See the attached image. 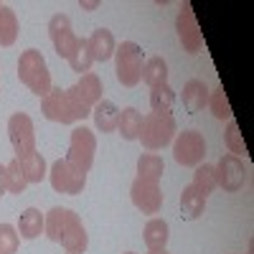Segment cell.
<instances>
[{
    "label": "cell",
    "mask_w": 254,
    "mask_h": 254,
    "mask_svg": "<svg viewBox=\"0 0 254 254\" xmlns=\"http://www.w3.org/2000/svg\"><path fill=\"white\" fill-rule=\"evenodd\" d=\"M147 254H168V252H165V249H158V252H155V249H150Z\"/></svg>",
    "instance_id": "obj_35"
},
{
    "label": "cell",
    "mask_w": 254,
    "mask_h": 254,
    "mask_svg": "<svg viewBox=\"0 0 254 254\" xmlns=\"http://www.w3.org/2000/svg\"><path fill=\"white\" fill-rule=\"evenodd\" d=\"M165 173V165H163V158L155 155V153H142L137 158V178L142 181H153L158 183Z\"/></svg>",
    "instance_id": "obj_20"
},
{
    "label": "cell",
    "mask_w": 254,
    "mask_h": 254,
    "mask_svg": "<svg viewBox=\"0 0 254 254\" xmlns=\"http://www.w3.org/2000/svg\"><path fill=\"white\" fill-rule=\"evenodd\" d=\"M18 79L26 84V87L38 94L44 99L49 92H51V71H49V64L44 59L38 49H28L20 54L18 59Z\"/></svg>",
    "instance_id": "obj_2"
},
{
    "label": "cell",
    "mask_w": 254,
    "mask_h": 254,
    "mask_svg": "<svg viewBox=\"0 0 254 254\" xmlns=\"http://www.w3.org/2000/svg\"><path fill=\"white\" fill-rule=\"evenodd\" d=\"M44 224H46V216L41 214L38 208H26L18 219V237L36 239V237H41V231H44Z\"/></svg>",
    "instance_id": "obj_19"
},
{
    "label": "cell",
    "mask_w": 254,
    "mask_h": 254,
    "mask_svg": "<svg viewBox=\"0 0 254 254\" xmlns=\"http://www.w3.org/2000/svg\"><path fill=\"white\" fill-rule=\"evenodd\" d=\"M92 115H94V125L99 132H115L117 130V122H120V110L117 104L110 102V99H102L92 107Z\"/></svg>",
    "instance_id": "obj_16"
},
{
    "label": "cell",
    "mask_w": 254,
    "mask_h": 254,
    "mask_svg": "<svg viewBox=\"0 0 254 254\" xmlns=\"http://www.w3.org/2000/svg\"><path fill=\"white\" fill-rule=\"evenodd\" d=\"M5 190H8L5 188V165H0V196H3Z\"/></svg>",
    "instance_id": "obj_34"
},
{
    "label": "cell",
    "mask_w": 254,
    "mask_h": 254,
    "mask_svg": "<svg viewBox=\"0 0 254 254\" xmlns=\"http://www.w3.org/2000/svg\"><path fill=\"white\" fill-rule=\"evenodd\" d=\"M66 97H69L71 107H74V112H76V120H87V117L92 115V107H89V104L84 102L81 97H79V92H76L74 87H69V89H66Z\"/></svg>",
    "instance_id": "obj_33"
},
{
    "label": "cell",
    "mask_w": 254,
    "mask_h": 254,
    "mask_svg": "<svg viewBox=\"0 0 254 254\" xmlns=\"http://www.w3.org/2000/svg\"><path fill=\"white\" fill-rule=\"evenodd\" d=\"M208 87H206V81L201 79H188L186 81V87H183V107L186 112L190 115H196L201 112L203 107H208Z\"/></svg>",
    "instance_id": "obj_14"
},
{
    "label": "cell",
    "mask_w": 254,
    "mask_h": 254,
    "mask_svg": "<svg viewBox=\"0 0 254 254\" xmlns=\"http://www.w3.org/2000/svg\"><path fill=\"white\" fill-rule=\"evenodd\" d=\"M69 66H71V71H84V74H89V69H92V64H94V59H92V51H89V44H87V38H76V46H74V51L69 54Z\"/></svg>",
    "instance_id": "obj_25"
},
{
    "label": "cell",
    "mask_w": 254,
    "mask_h": 254,
    "mask_svg": "<svg viewBox=\"0 0 254 254\" xmlns=\"http://www.w3.org/2000/svg\"><path fill=\"white\" fill-rule=\"evenodd\" d=\"M226 147H229V155H247V145H244V137L239 132V125L234 120H229L226 125Z\"/></svg>",
    "instance_id": "obj_30"
},
{
    "label": "cell",
    "mask_w": 254,
    "mask_h": 254,
    "mask_svg": "<svg viewBox=\"0 0 254 254\" xmlns=\"http://www.w3.org/2000/svg\"><path fill=\"white\" fill-rule=\"evenodd\" d=\"M214 171H216V186L224 188L226 193H237L244 186V163L237 155H221Z\"/></svg>",
    "instance_id": "obj_10"
},
{
    "label": "cell",
    "mask_w": 254,
    "mask_h": 254,
    "mask_svg": "<svg viewBox=\"0 0 254 254\" xmlns=\"http://www.w3.org/2000/svg\"><path fill=\"white\" fill-rule=\"evenodd\" d=\"M142 81L147 87H160V84H168V64L163 56H153L142 64Z\"/></svg>",
    "instance_id": "obj_21"
},
{
    "label": "cell",
    "mask_w": 254,
    "mask_h": 254,
    "mask_svg": "<svg viewBox=\"0 0 254 254\" xmlns=\"http://www.w3.org/2000/svg\"><path fill=\"white\" fill-rule=\"evenodd\" d=\"M125 254H135V252H125Z\"/></svg>",
    "instance_id": "obj_36"
},
{
    "label": "cell",
    "mask_w": 254,
    "mask_h": 254,
    "mask_svg": "<svg viewBox=\"0 0 254 254\" xmlns=\"http://www.w3.org/2000/svg\"><path fill=\"white\" fill-rule=\"evenodd\" d=\"M142 239L147 244V249H165L168 247V239H171V226L163 219H150L145 224V231H142Z\"/></svg>",
    "instance_id": "obj_18"
},
{
    "label": "cell",
    "mask_w": 254,
    "mask_h": 254,
    "mask_svg": "<svg viewBox=\"0 0 254 254\" xmlns=\"http://www.w3.org/2000/svg\"><path fill=\"white\" fill-rule=\"evenodd\" d=\"M94 153H97V137L89 127H74L71 130V140H69V153L66 160L71 168L81 173H89L94 165Z\"/></svg>",
    "instance_id": "obj_4"
},
{
    "label": "cell",
    "mask_w": 254,
    "mask_h": 254,
    "mask_svg": "<svg viewBox=\"0 0 254 254\" xmlns=\"http://www.w3.org/2000/svg\"><path fill=\"white\" fill-rule=\"evenodd\" d=\"M49 178H51V186L56 193H66V196L81 193L84 186H87V173L71 168L66 160H56L49 171Z\"/></svg>",
    "instance_id": "obj_8"
},
{
    "label": "cell",
    "mask_w": 254,
    "mask_h": 254,
    "mask_svg": "<svg viewBox=\"0 0 254 254\" xmlns=\"http://www.w3.org/2000/svg\"><path fill=\"white\" fill-rule=\"evenodd\" d=\"M130 198L142 214H158L163 206L160 186L153 181H142V178H135V183L130 186Z\"/></svg>",
    "instance_id": "obj_12"
},
{
    "label": "cell",
    "mask_w": 254,
    "mask_h": 254,
    "mask_svg": "<svg viewBox=\"0 0 254 254\" xmlns=\"http://www.w3.org/2000/svg\"><path fill=\"white\" fill-rule=\"evenodd\" d=\"M115 64H117V79L122 87H135L142 79V49L135 41H122L115 49Z\"/></svg>",
    "instance_id": "obj_5"
},
{
    "label": "cell",
    "mask_w": 254,
    "mask_h": 254,
    "mask_svg": "<svg viewBox=\"0 0 254 254\" xmlns=\"http://www.w3.org/2000/svg\"><path fill=\"white\" fill-rule=\"evenodd\" d=\"M203 211H206V196L198 193L193 186H186L181 190V214H183V219L193 221V219L203 216Z\"/></svg>",
    "instance_id": "obj_17"
},
{
    "label": "cell",
    "mask_w": 254,
    "mask_h": 254,
    "mask_svg": "<svg viewBox=\"0 0 254 254\" xmlns=\"http://www.w3.org/2000/svg\"><path fill=\"white\" fill-rule=\"evenodd\" d=\"M26 186H28V181H26L23 171H20V163H18V158H13L5 165V188L10 193H23Z\"/></svg>",
    "instance_id": "obj_29"
},
{
    "label": "cell",
    "mask_w": 254,
    "mask_h": 254,
    "mask_svg": "<svg viewBox=\"0 0 254 254\" xmlns=\"http://www.w3.org/2000/svg\"><path fill=\"white\" fill-rule=\"evenodd\" d=\"M20 244L18 229L10 224H0V254H15Z\"/></svg>",
    "instance_id": "obj_32"
},
{
    "label": "cell",
    "mask_w": 254,
    "mask_h": 254,
    "mask_svg": "<svg viewBox=\"0 0 254 254\" xmlns=\"http://www.w3.org/2000/svg\"><path fill=\"white\" fill-rule=\"evenodd\" d=\"M176 137V120L173 115H145L142 117V127H140V142L147 153L163 150L165 145H171Z\"/></svg>",
    "instance_id": "obj_3"
},
{
    "label": "cell",
    "mask_w": 254,
    "mask_h": 254,
    "mask_svg": "<svg viewBox=\"0 0 254 254\" xmlns=\"http://www.w3.org/2000/svg\"><path fill=\"white\" fill-rule=\"evenodd\" d=\"M193 186L198 193H203V196H208L211 190L216 188V171H214V165H196V173H193Z\"/></svg>",
    "instance_id": "obj_28"
},
{
    "label": "cell",
    "mask_w": 254,
    "mask_h": 254,
    "mask_svg": "<svg viewBox=\"0 0 254 254\" xmlns=\"http://www.w3.org/2000/svg\"><path fill=\"white\" fill-rule=\"evenodd\" d=\"M203 155H206V140L201 132L196 130H183L178 132L176 142H173V158L178 165L183 168H196L203 163Z\"/></svg>",
    "instance_id": "obj_6"
},
{
    "label": "cell",
    "mask_w": 254,
    "mask_h": 254,
    "mask_svg": "<svg viewBox=\"0 0 254 254\" xmlns=\"http://www.w3.org/2000/svg\"><path fill=\"white\" fill-rule=\"evenodd\" d=\"M44 231L51 242H59L66 254H84L89 247V234L84 229L79 214H74L71 208H61L54 206L49 214H46V224Z\"/></svg>",
    "instance_id": "obj_1"
},
{
    "label": "cell",
    "mask_w": 254,
    "mask_h": 254,
    "mask_svg": "<svg viewBox=\"0 0 254 254\" xmlns=\"http://www.w3.org/2000/svg\"><path fill=\"white\" fill-rule=\"evenodd\" d=\"M87 44H89V51H92V59L94 61H110L112 56H115V49H117V44H115V36H112V31H107V28H97L89 38H87Z\"/></svg>",
    "instance_id": "obj_15"
},
{
    "label": "cell",
    "mask_w": 254,
    "mask_h": 254,
    "mask_svg": "<svg viewBox=\"0 0 254 254\" xmlns=\"http://www.w3.org/2000/svg\"><path fill=\"white\" fill-rule=\"evenodd\" d=\"M18 38V18L8 5H0V46H13Z\"/></svg>",
    "instance_id": "obj_27"
},
{
    "label": "cell",
    "mask_w": 254,
    "mask_h": 254,
    "mask_svg": "<svg viewBox=\"0 0 254 254\" xmlns=\"http://www.w3.org/2000/svg\"><path fill=\"white\" fill-rule=\"evenodd\" d=\"M176 31H178V38H181V44H183V51H188V54H198L201 51L203 36H201V28L196 23V13L190 10L188 5L176 18Z\"/></svg>",
    "instance_id": "obj_13"
},
{
    "label": "cell",
    "mask_w": 254,
    "mask_h": 254,
    "mask_svg": "<svg viewBox=\"0 0 254 254\" xmlns=\"http://www.w3.org/2000/svg\"><path fill=\"white\" fill-rule=\"evenodd\" d=\"M74 89L79 92V97L89 104V107H94L97 102H102V81L97 74H84L76 84H74Z\"/></svg>",
    "instance_id": "obj_23"
},
{
    "label": "cell",
    "mask_w": 254,
    "mask_h": 254,
    "mask_svg": "<svg viewBox=\"0 0 254 254\" xmlns=\"http://www.w3.org/2000/svg\"><path fill=\"white\" fill-rule=\"evenodd\" d=\"M49 36H51V44H54L56 54H59L61 59H69V54H71L74 46H76V33L71 31L69 15L56 13V15L49 20Z\"/></svg>",
    "instance_id": "obj_11"
},
{
    "label": "cell",
    "mask_w": 254,
    "mask_h": 254,
    "mask_svg": "<svg viewBox=\"0 0 254 254\" xmlns=\"http://www.w3.org/2000/svg\"><path fill=\"white\" fill-rule=\"evenodd\" d=\"M41 112H44L46 120L59 122V125H74V122H79L76 112L71 107V102L66 97V89H54L51 87V92L41 99Z\"/></svg>",
    "instance_id": "obj_9"
},
{
    "label": "cell",
    "mask_w": 254,
    "mask_h": 254,
    "mask_svg": "<svg viewBox=\"0 0 254 254\" xmlns=\"http://www.w3.org/2000/svg\"><path fill=\"white\" fill-rule=\"evenodd\" d=\"M8 137L18 158H23L36 150V135H33V120L26 112H15L8 120Z\"/></svg>",
    "instance_id": "obj_7"
},
{
    "label": "cell",
    "mask_w": 254,
    "mask_h": 254,
    "mask_svg": "<svg viewBox=\"0 0 254 254\" xmlns=\"http://www.w3.org/2000/svg\"><path fill=\"white\" fill-rule=\"evenodd\" d=\"M18 163H20V171H23L28 183H41L46 178V160H44L41 153L33 150V153H28L23 158H18Z\"/></svg>",
    "instance_id": "obj_22"
},
{
    "label": "cell",
    "mask_w": 254,
    "mask_h": 254,
    "mask_svg": "<svg viewBox=\"0 0 254 254\" xmlns=\"http://www.w3.org/2000/svg\"><path fill=\"white\" fill-rule=\"evenodd\" d=\"M208 107H211V112H214L216 120H231V115H234L231 107H229V99H226L224 89H216V92L208 94Z\"/></svg>",
    "instance_id": "obj_31"
},
{
    "label": "cell",
    "mask_w": 254,
    "mask_h": 254,
    "mask_svg": "<svg viewBox=\"0 0 254 254\" xmlns=\"http://www.w3.org/2000/svg\"><path fill=\"white\" fill-rule=\"evenodd\" d=\"M176 104V92L171 89V84H160V87H153L150 92V107L155 115H171Z\"/></svg>",
    "instance_id": "obj_26"
},
{
    "label": "cell",
    "mask_w": 254,
    "mask_h": 254,
    "mask_svg": "<svg viewBox=\"0 0 254 254\" xmlns=\"http://www.w3.org/2000/svg\"><path fill=\"white\" fill-rule=\"evenodd\" d=\"M140 127H142V115L135 107H127L120 110V122H117V130L125 140H137L140 137Z\"/></svg>",
    "instance_id": "obj_24"
}]
</instances>
